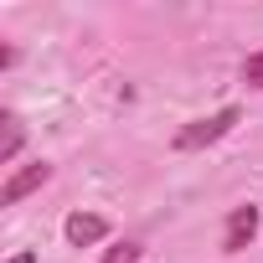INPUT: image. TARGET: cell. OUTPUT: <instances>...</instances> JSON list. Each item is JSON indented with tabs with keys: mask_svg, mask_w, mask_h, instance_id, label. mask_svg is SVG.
<instances>
[{
	"mask_svg": "<svg viewBox=\"0 0 263 263\" xmlns=\"http://www.w3.org/2000/svg\"><path fill=\"white\" fill-rule=\"evenodd\" d=\"M237 108L227 103V108H217V114H206V119H191L186 129H176V150L181 155H191V150H206V145H217L222 135H232V129H237Z\"/></svg>",
	"mask_w": 263,
	"mask_h": 263,
	"instance_id": "cell-1",
	"label": "cell"
},
{
	"mask_svg": "<svg viewBox=\"0 0 263 263\" xmlns=\"http://www.w3.org/2000/svg\"><path fill=\"white\" fill-rule=\"evenodd\" d=\"M258 206L248 201V206H232V217H227V227H222V253H242L253 237H258Z\"/></svg>",
	"mask_w": 263,
	"mask_h": 263,
	"instance_id": "cell-2",
	"label": "cell"
},
{
	"mask_svg": "<svg viewBox=\"0 0 263 263\" xmlns=\"http://www.w3.org/2000/svg\"><path fill=\"white\" fill-rule=\"evenodd\" d=\"M47 181H52V165H47V160H36V165L16 171L6 186H0V206H16L21 196H31V191H36V186H47Z\"/></svg>",
	"mask_w": 263,
	"mask_h": 263,
	"instance_id": "cell-3",
	"label": "cell"
},
{
	"mask_svg": "<svg viewBox=\"0 0 263 263\" xmlns=\"http://www.w3.org/2000/svg\"><path fill=\"white\" fill-rule=\"evenodd\" d=\"M62 232H67V242H72V248H93V242H103V237H108V222H103V217H93V212H72V217L62 222Z\"/></svg>",
	"mask_w": 263,
	"mask_h": 263,
	"instance_id": "cell-4",
	"label": "cell"
},
{
	"mask_svg": "<svg viewBox=\"0 0 263 263\" xmlns=\"http://www.w3.org/2000/svg\"><path fill=\"white\" fill-rule=\"evenodd\" d=\"M0 124H6V135H0V165H11L16 155H21V140H26V129H21V119L6 108L0 114Z\"/></svg>",
	"mask_w": 263,
	"mask_h": 263,
	"instance_id": "cell-5",
	"label": "cell"
},
{
	"mask_svg": "<svg viewBox=\"0 0 263 263\" xmlns=\"http://www.w3.org/2000/svg\"><path fill=\"white\" fill-rule=\"evenodd\" d=\"M103 263H140V242H119V248H108Z\"/></svg>",
	"mask_w": 263,
	"mask_h": 263,
	"instance_id": "cell-6",
	"label": "cell"
},
{
	"mask_svg": "<svg viewBox=\"0 0 263 263\" xmlns=\"http://www.w3.org/2000/svg\"><path fill=\"white\" fill-rule=\"evenodd\" d=\"M242 83H248V88H263V52H253V57L242 62Z\"/></svg>",
	"mask_w": 263,
	"mask_h": 263,
	"instance_id": "cell-7",
	"label": "cell"
},
{
	"mask_svg": "<svg viewBox=\"0 0 263 263\" xmlns=\"http://www.w3.org/2000/svg\"><path fill=\"white\" fill-rule=\"evenodd\" d=\"M11 263H36V253H16V258H11Z\"/></svg>",
	"mask_w": 263,
	"mask_h": 263,
	"instance_id": "cell-8",
	"label": "cell"
}]
</instances>
